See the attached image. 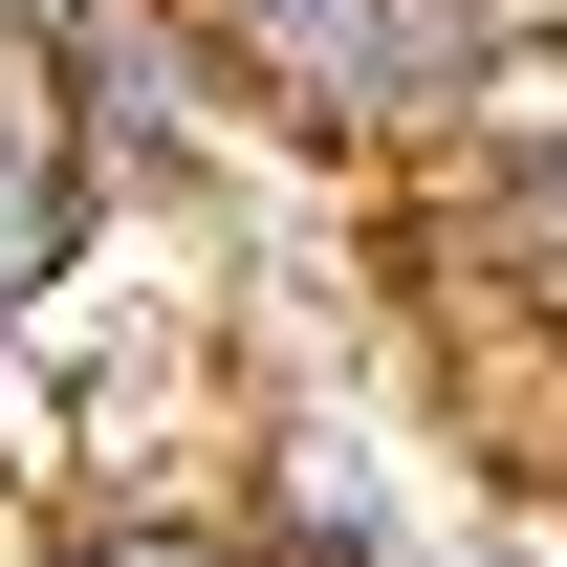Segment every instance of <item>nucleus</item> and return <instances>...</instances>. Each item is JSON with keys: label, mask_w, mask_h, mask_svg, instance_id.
I'll use <instances>...</instances> for the list:
<instances>
[{"label": "nucleus", "mask_w": 567, "mask_h": 567, "mask_svg": "<svg viewBox=\"0 0 567 567\" xmlns=\"http://www.w3.org/2000/svg\"><path fill=\"white\" fill-rule=\"evenodd\" d=\"M44 110H66V153L110 197H175V175L240 153V44H218L197 0H87L66 44H44Z\"/></svg>", "instance_id": "f257e3e1"}, {"label": "nucleus", "mask_w": 567, "mask_h": 567, "mask_svg": "<svg viewBox=\"0 0 567 567\" xmlns=\"http://www.w3.org/2000/svg\"><path fill=\"white\" fill-rule=\"evenodd\" d=\"M240 546H262V567H415V502H393V458H371L350 415H284Z\"/></svg>", "instance_id": "7ed1b4c3"}, {"label": "nucleus", "mask_w": 567, "mask_h": 567, "mask_svg": "<svg viewBox=\"0 0 567 567\" xmlns=\"http://www.w3.org/2000/svg\"><path fill=\"white\" fill-rule=\"evenodd\" d=\"M87 240H110V175L66 153L44 66H0V328H44V306L87 284Z\"/></svg>", "instance_id": "20e7f679"}, {"label": "nucleus", "mask_w": 567, "mask_h": 567, "mask_svg": "<svg viewBox=\"0 0 567 567\" xmlns=\"http://www.w3.org/2000/svg\"><path fill=\"white\" fill-rule=\"evenodd\" d=\"M458 218H481V262L567 328V110L524 87V44H502V66H481V110H458Z\"/></svg>", "instance_id": "f03ea898"}, {"label": "nucleus", "mask_w": 567, "mask_h": 567, "mask_svg": "<svg viewBox=\"0 0 567 567\" xmlns=\"http://www.w3.org/2000/svg\"><path fill=\"white\" fill-rule=\"evenodd\" d=\"M546 44H567V22H546Z\"/></svg>", "instance_id": "1a4fd4ad"}, {"label": "nucleus", "mask_w": 567, "mask_h": 567, "mask_svg": "<svg viewBox=\"0 0 567 567\" xmlns=\"http://www.w3.org/2000/svg\"><path fill=\"white\" fill-rule=\"evenodd\" d=\"M197 22H218V44H262V22H306V0H197Z\"/></svg>", "instance_id": "6e6552de"}, {"label": "nucleus", "mask_w": 567, "mask_h": 567, "mask_svg": "<svg viewBox=\"0 0 567 567\" xmlns=\"http://www.w3.org/2000/svg\"><path fill=\"white\" fill-rule=\"evenodd\" d=\"M436 22H458V44H481V66H502V44H546L567 0H436Z\"/></svg>", "instance_id": "423d86ee"}, {"label": "nucleus", "mask_w": 567, "mask_h": 567, "mask_svg": "<svg viewBox=\"0 0 567 567\" xmlns=\"http://www.w3.org/2000/svg\"><path fill=\"white\" fill-rule=\"evenodd\" d=\"M22 567H262L218 502H132V481H87V502H44L22 524Z\"/></svg>", "instance_id": "39448f33"}, {"label": "nucleus", "mask_w": 567, "mask_h": 567, "mask_svg": "<svg viewBox=\"0 0 567 567\" xmlns=\"http://www.w3.org/2000/svg\"><path fill=\"white\" fill-rule=\"evenodd\" d=\"M66 22H87V0H0V66H44V44H66Z\"/></svg>", "instance_id": "0eeeda50"}]
</instances>
